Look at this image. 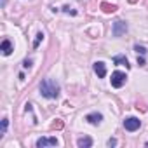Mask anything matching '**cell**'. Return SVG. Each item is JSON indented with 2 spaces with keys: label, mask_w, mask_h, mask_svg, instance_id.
Masks as SVG:
<instances>
[{
  "label": "cell",
  "mask_w": 148,
  "mask_h": 148,
  "mask_svg": "<svg viewBox=\"0 0 148 148\" xmlns=\"http://www.w3.org/2000/svg\"><path fill=\"white\" fill-rule=\"evenodd\" d=\"M77 145H79L80 148H91V146H92V139H91V138H80V139L77 141Z\"/></svg>",
  "instance_id": "9c48e42d"
},
{
  "label": "cell",
  "mask_w": 148,
  "mask_h": 148,
  "mask_svg": "<svg viewBox=\"0 0 148 148\" xmlns=\"http://www.w3.org/2000/svg\"><path fill=\"white\" fill-rule=\"evenodd\" d=\"M113 63H115V64H124L125 68H129V66H131L125 56H115V58H113Z\"/></svg>",
  "instance_id": "8fae6325"
},
{
  "label": "cell",
  "mask_w": 148,
  "mask_h": 148,
  "mask_svg": "<svg viewBox=\"0 0 148 148\" xmlns=\"http://www.w3.org/2000/svg\"><path fill=\"white\" fill-rule=\"evenodd\" d=\"M92 68H94V73H96L99 79H105L106 77V64L103 61H96Z\"/></svg>",
  "instance_id": "8992f818"
},
{
  "label": "cell",
  "mask_w": 148,
  "mask_h": 148,
  "mask_svg": "<svg viewBox=\"0 0 148 148\" xmlns=\"http://www.w3.org/2000/svg\"><path fill=\"white\" fill-rule=\"evenodd\" d=\"M51 127H52V129H61V127H63V122H61V120H56Z\"/></svg>",
  "instance_id": "9a60e30c"
},
{
  "label": "cell",
  "mask_w": 148,
  "mask_h": 148,
  "mask_svg": "<svg viewBox=\"0 0 148 148\" xmlns=\"http://www.w3.org/2000/svg\"><path fill=\"white\" fill-rule=\"evenodd\" d=\"M63 11H64V12H70L71 16H75V14H77V11H70V7H68V5H64V7H63Z\"/></svg>",
  "instance_id": "2e32d148"
},
{
  "label": "cell",
  "mask_w": 148,
  "mask_h": 148,
  "mask_svg": "<svg viewBox=\"0 0 148 148\" xmlns=\"http://www.w3.org/2000/svg\"><path fill=\"white\" fill-rule=\"evenodd\" d=\"M40 94L44 98H49V99L58 98V94H59V84L56 80H51V79L42 80L40 82Z\"/></svg>",
  "instance_id": "6da1fadb"
},
{
  "label": "cell",
  "mask_w": 148,
  "mask_h": 148,
  "mask_svg": "<svg viewBox=\"0 0 148 148\" xmlns=\"http://www.w3.org/2000/svg\"><path fill=\"white\" fill-rule=\"evenodd\" d=\"M134 51H136L138 54H141V56H145V54H146V47H143V45H136V47H134Z\"/></svg>",
  "instance_id": "4fadbf2b"
},
{
  "label": "cell",
  "mask_w": 148,
  "mask_h": 148,
  "mask_svg": "<svg viewBox=\"0 0 148 148\" xmlns=\"http://www.w3.org/2000/svg\"><path fill=\"white\" fill-rule=\"evenodd\" d=\"M59 145V141L56 139V138H40L38 141H37V146L38 148H45V146H58Z\"/></svg>",
  "instance_id": "5b68a950"
},
{
  "label": "cell",
  "mask_w": 148,
  "mask_h": 148,
  "mask_svg": "<svg viewBox=\"0 0 148 148\" xmlns=\"http://www.w3.org/2000/svg\"><path fill=\"white\" fill-rule=\"evenodd\" d=\"M138 64H139V66H143V64H145V59H143V58H139V56H138Z\"/></svg>",
  "instance_id": "d6986e66"
},
{
  "label": "cell",
  "mask_w": 148,
  "mask_h": 148,
  "mask_svg": "<svg viewBox=\"0 0 148 148\" xmlns=\"http://www.w3.org/2000/svg\"><path fill=\"white\" fill-rule=\"evenodd\" d=\"M115 145H117V139L115 138H110L108 139V146H115Z\"/></svg>",
  "instance_id": "e0dca14e"
},
{
  "label": "cell",
  "mask_w": 148,
  "mask_h": 148,
  "mask_svg": "<svg viewBox=\"0 0 148 148\" xmlns=\"http://www.w3.org/2000/svg\"><path fill=\"white\" fill-rule=\"evenodd\" d=\"M86 120L96 125V124H99V122L103 120V115H101V113H98V112H94V113H89V115L86 117Z\"/></svg>",
  "instance_id": "52a82bcc"
},
{
  "label": "cell",
  "mask_w": 148,
  "mask_h": 148,
  "mask_svg": "<svg viewBox=\"0 0 148 148\" xmlns=\"http://www.w3.org/2000/svg\"><path fill=\"white\" fill-rule=\"evenodd\" d=\"M12 51H14V49H12V44H11V40H7V38H5V40L2 42V52H4L5 56H9Z\"/></svg>",
  "instance_id": "ba28073f"
},
{
  "label": "cell",
  "mask_w": 148,
  "mask_h": 148,
  "mask_svg": "<svg viewBox=\"0 0 148 148\" xmlns=\"http://www.w3.org/2000/svg\"><path fill=\"white\" fill-rule=\"evenodd\" d=\"M125 80H127V75L125 73H122V71H113L112 73V87H122L124 84H125Z\"/></svg>",
  "instance_id": "7a4b0ae2"
},
{
  "label": "cell",
  "mask_w": 148,
  "mask_h": 148,
  "mask_svg": "<svg viewBox=\"0 0 148 148\" xmlns=\"http://www.w3.org/2000/svg\"><path fill=\"white\" fill-rule=\"evenodd\" d=\"M42 40H44V33L40 32V33H37V38H35V42H33V47L37 49V47L40 45V42H42Z\"/></svg>",
  "instance_id": "7c38bea8"
},
{
  "label": "cell",
  "mask_w": 148,
  "mask_h": 148,
  "mask_svg": "<svg viewBox=\"0 0 148 148\" xmlns=\"http://www.w3.org/2000/svg\"><path fill=\"white\" fill-rule=\"evenodd\" d=\"M139 125H141V120L139 119H136V117H127L125 120H124V127L127 129V131H138L139 129Z\"/></svg>",
  "instance_id": "277c9868"
},
{
  "label": "cell",
  "mask_w": 148,
  "mask_h": 148,
  "mask_svg": "<svg viewBox=\"0 0 148 148\" xmlns=\"http://www.w3.org/2000/svg\"><path fill=\"white\" fill-rule=\"evenodd\" d=\"M101 9H103V12H106V14H112V12H115V11H117V5L103 2V4H101Z\"/></svg>",
  "instance_id": "30bf717a"
},
{
  "label": "cell",
  "mask_w": 148,
  "mask_h": 148,
  "mask_svg": "<svg viewBox=\"0 0 148 148\" xmlns=\"http://www.w3.org/2000/svg\"><path fill=\"white\" fill-rule=\"evenodd\" d=\"M125 32H127V23L122 19H117L113 23V37H122Z\"/></svg>",
  "instance_id": "3957f363"
},
{
  "label": "cell",
  "mask_w": 148,
  "mask_h": 148,
  "mask_svg": "<svg viewBox=\"0 0 148 148\" xmlns=\"http://www.w3.org/2000/svg\"><path fill=\"white\" fill-rule=\"evenodd\" d=\"M7 125H9V120H7V119H4V120H2V134H5Z\"/></svg>",
  "instance_id": "5bb4252c"
},
{
  "label": "cell",
  "mask_w": 148,
  "mask_h": 148,
  "mask_svg": "<svg viewBox=\"0 0 148 148\" xmlns=\"http://www.w3.org/2000/svg\"><path fill=\"white\" fill-rule=\"evenodd\" d=\"M23 66H25V68H30V66H32V61H30V59H26V61L23 63Z\"/></svg>",
  "instance_id": "ac0fdd59"
}]
</instances>
